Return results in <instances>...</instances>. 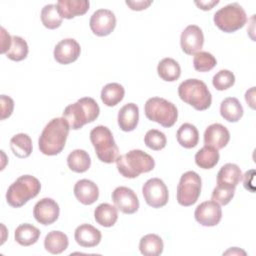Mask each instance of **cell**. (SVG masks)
I'll use <instances>...</instances> for the list:
<instances>
[{"instance_id":"cell-26","label":"cell","mask_w":256,"mask_h":256,"mask_svg":"<svg viewBox=\"0 0 256 256\" xmlns=\"http://www.w3.org/2000/svg\"><path fill=\"white\" fill-rule=\"evenodd\" d=\"M176 138L182 147L187 149L194 148L199 141V132L194 125L184 123L177 130Z\"/></svg>"},{"instance_id":"cell-42","label":"cell","mask_w":256,"mask_h":256,"mask_svg":"<svg viewBox=\"0 0 256 256\" xmlns=\"http://www.w3.org/2000/svg\"><path fill=\"white\" fill-rule=\"evenodd\" d=\"M125 3L127 6L130 7V9L136 10V11H141V10L148 8L152 4V1L151 0H136V1H128L127 0Z\"/></svg>"},{"instance_id":"cell-33","label":"cell","mask_w":256,"mask_h":256,"mask_svg":"<svg viewBox=\"0 0 256 256\" xmlns=\"http://www.w3.org/2000/svg\"><path fill=\"white\" fill-rule=\"evenodd\" d=\"M219 152L212 146L205 145L195 154V162L202 169H211L219 161Z\"/></svg>"},{"instance_id":"cell-22","label":"cell","mask_w":256,"mask_h":256,"mask_svg":"<svg viewBox=\"0 0 256 256\" xmlns=\"http://www.w3.org/2000/svg\"><path fill=\"white\" fill-rule=\"evenodd\" d=\"M56 6L62 18L72 19L75 16L85 14L89 9L90 3L87 0H59Z\"/></svg>"},{"instance_id":"cell-6","label":"cell","mask_w":256,"mask_h":256,"mask_svg":"<svg viewBox=\"0 0 256 256\" xmlns=\"http://www.w3.org/2000/svg\"><path fill=\"white\" fill-rule=\"evenodd\" d=\"M90 141L100 161L108 164L116 161L119 149L108 127L99 125L93 128L90 132Z\"/></svg>"},{"instance_id":"cell-31","label":"cell","mask_w":256,"mask_h":256,"mask_svg":"<svg viewBox=\"0 0 256 256\" xmlns=\"http://www.w3.org/2000/svg\"><path fill=\"white\" fill-rule=\"evenodd\" d=\"M163 241L156 234H147L139 242V250L144 256H158L163 252Z\"/></svg>"},{"instance_id":"cell-3","label":"cell","mask_w":256,"mask_h":256,"mask_svg":"<svg viewBox=\"0 0 256 256\" xmlns=\"http://www.w3.org/2000/svg\"><path fill=\"white\" fill-rule=\"evenodd\" d=\"M99 113L100 108L97 102L91 97H83L68 105L63 111V117L67 120L71 129L77 130L96 120Z\"/></svg>"},{"instance_id":"cell-4","label":"cell","mask_w":256,"mask_h":256,"mask_svg":"<svg viewBox=\"0 0 256 256\" xmlns=\"http://www.w3.org/2000/svg\"><path fill=\"white\" fill-rule=\"evenodd\" d=\"M41 190L40 181L31 175H23L18 177L8 188L6 192L7 203L19 208L26 204L30 199L36 197Z\"/></svg>"},{"instance_id":"cell-10","label":"cell","mask_w":256,"mask_h":256,"mask_svg":"<svg viewBox=\"0 0 256 256\" xmlns=\"http://www.w3.org/2000/svg\"><path fill=\"white\" fill-rule=\"evenodd\" d=\"M142 193L146 203L152 208L163 207L168 202V188L164 181L159 178L147 180L142 187Z\"/></svg>"},{"instance_id":"cell-38","label":"cell","mask_w":256,"mask_h":256,"mask_svg":"<svg viewBox=\"0 0 256 256\" xmlns=\"http://www.w3.org/2000/svg\"><path fill=\"white\" fill-rule=\"evenodd\" d=\"M235 83V76L234 74L226 69L218 71L212 79V84L215 87V89L219 91L226 90L230 87H232Z\"/></svg>"},{"instance_id":"cell-23","label":"cell","mask_w":256,"mask_h":256,"mask_svg":"<svg viewBox=\"0 0 256 256\" xmlns=\"http://www.w3.org/2000/svg\"><path fill=\"white\" fill-rule=\"evenodd\" d=\"M243 107L235 97L225 98L220 104V114L228 122H237L243 116Z\"/></svg>"},{"instance_id":"cell-19","label":"cell","mask_w":256,"mask_h":256,"mask_svg":"<svg viewBox=\"0 0 256 256\" xmlns=\"http://www.w3.org/2000/svg\"><path fill=\"white\" fill-rule=\"evenodd\" d=\"M242 179V172L238 165L227 163L223 165L217 174V185L235 189Z\"/></svg>"},{"instance_id":"cell-37","label":"cell","mask_w":256,"mask_h":256,"mask_svg":"<svg viewBox=\"0 0 256 256\" xmlns=\"http://www.w3.org/2000/svg\"><path fill=\"white\" fill-rule=\"evenodd\" d=\"M144 143L148 148L155 151H159L166 146L167 139L163 132L157 129H151L147 131V133L145 134Z\"/></svg>"},{"instance_id":"cell-12","label":"cell","mask_w":256,"mask_h":256,"mask_svg":"<svg viewBox=\"0 0 256 256\" xmlns=\"http://www.w3.org/2000/svg\"><path fill=\"white\" fill-rule=\"evenodd\" d=\"M111 197L117 210H120L124 214H133L139 208L137 195L128 187L120 186L115 188Z\"/></svg>"},{"instance_id":"cell-32","label":"cell","mask_w":256,"mask_h":256,"mask_svg":"<svg viewBox=\"0 0 256 256\" xmlns=\"http://www.w3.org/2000/svg\"><path fill=\"white\" fill-rule=\"evenodd\" d=\"M124 87L119 83H108L101 90V100L109 107L117 105L124 98Z\"/></svg>"},{"instance_id":"cell-36","label":"cell","mask_w":256,"mask_h":256,"mask_svg":"<svg viewBox=\"0 0 256 256\" xmlns=\"http://www.w3.org/2000/svg\"><path fill=\"white\" fill-rule=\"evenodd\" d=\"M217 64L216 58L209 52L200 51L194 55L193 66L196 71L207 72L212 70Z\"/></svg>"},{"instance_id":"cell-9","label":"cell","mask_w":256,"mask_h":256,"mask_svg":"<svg viewBox=\"0 0 256 256\" xmlns=\"http://www.w3.org/2000/svg\"><path fill=\"white\" fill-rule=\"evenodd\" d=\"M202 181L194 171H187L182 174L177 186V201L182 206L195 204L201 193Z\"/></svg>"},{"instance_id":"cell-45","label":"cell","mask_w":256,"mask_h":256,"mask_svg":"<svg viewBox=\"0 0 256 256\" xmlns=\"http://www.w3.org/2000/svg\"><path fill=\"white\" fill-rule=\"evenodd\" d=\"M229 253H232V254H241V253H242L243 255H246V253H245L244 251L239 250L237 247H234V248H232V249H230V250L224 252L223 254H229Z\"/></svg>"},{"instance_id":"cell-25","label":"cell","mask_w":256,"mask_h":256,"mask_svg":"<svg viewBox=\"0 0 256 256\" xmlns=\"http://www.w3.org/2000/svg\"><path fill=\"white\" fill-rule=\"evenodd\" d=\"M15 241L21 246H30L37 242L40 237V230L32 224L24 223L15 229Z\"/></svg>"},{"instance_id":"cell-7","label":"cell","mask_w":256,"mask_h":256,"mask_svg":"<svg viewBox=\"0 0 256 256\" xmlns=\"http://www.w3.org/2000/svg\"><path fill=\"white\" fill-rule=\"evenodd\" d=\"M144 112L150 121L157 122L166 128L172 127L178 118L176 106L172 102L160 97L149 98L145 103Z\"/></svg>"},{"instance_id":"cell-24","label":"cell","mask_w":256,"mask_h":256,"mask_svg":"<svg viewBox=\"0 0 256 256\" xmlns=\"http://www.w3.org/2000/svg\"><path fill=\"white\" fill-rule=\"evenodd\" d=\"M68 237L61 231H51L44 239V247L51 254H60L68 248Z\"/></svg>"},{"instance_id":"cell-35","label":"cell","mask_w":256,"mask_h":256,"mask_svg":"<svg viewBox=\"0 0 256 256\" xmlns=\"http://www.w3.org/2000/svg\"><path fill=\"white\" fill-rule=\"evenodd\" d=\"M29 49L27 42L19 36L12 37V44L9 51L6 53V56L13 61L24 60L28 55Z\"/></svg>"},{"instance_id":"cell-16","label":"cell","mask_w":256,"mask_h":256,"mask_svg":"<svg viewBox=\"0 0 256 256\" xmlns=\"http://www.w3.org/2000/svg\"><path fill=\"white\" fill-rule=\"evenodd\" d=\"M81 48L73 38H66L56 44L54 48V59L60 64H70L78 59Z\"/></svg>"},{"instance_id":"cell-27","label":"cell","mask_w":256,"mask_h":256,"mask_svg":"<svg viewBox=\"0 0 256 256\" xmlns=\"http://www.w3.org/2000/svg\"><path fill=\"white\" fill-rule=\"evenodd\" d=\"M95 221L103 227L113 226L118 219L117 208L108 203L98 205L94 210Z\"/></svg>"},{"instance_id":"cell-1","label":"cell","mask_w":256,"mask_h":256,"mask_svg":"<svg viewBox=\"0 0 256 256\" xmlns=\"http://www.w3.org/2000/svg\"><path fill=\"white\" fill-rule=\"evenodd\" d=\"M70 126L64 117L53 118L44 127L39 136L38 146L44 155L54 156L59 154L65 147Z\"/></svg>"},{"instance_id":"cell-43","label":"cell","mask_w":256,"mask_h":256,"mask_svg":"<svg viewBox=\"0 0 256 256\" xmlns=\"http://www.w3.org/2000/svg\"><path fill=\"white\" fill-rule=\"evenodd\" d=\"M219 3L218 0H208V1H195V4L202 10H211L215 5Z\"/></svg>"},{"instance_id":"cell-34","label":"cell","mask_w":256,"mask_h":256,"mask_svg":"<svg viewBox=\"0 0 256 256\" xmlns=\"http://www.w3.org/2000/svg\"><path fill=\"white\" fill-rule=\"evenodd\" d=\"M62 17L60 16L56 4L45 5L41 10L42 24L48 29H56L62 24Z\"/></svg>"},{"instance_id":"cell-40","label":"cell","mask_w":256,"mask_h":256,"mask_svg":"<svg viewBox=\"0 0 256 256\" xmlns=\"http://www.w3.org/2000/svg\"><path fill=\"white\" fill-rule=\"evenodd\" d=\"M1 120H4L11 116L14 109V101L12 98L6 95H1Z\"/></svg>"},{"instance_id":"cell-14","label":"cell","mask_w":256,"mask_h":256,"mask_svg":"<svg viewBox=\"0 0 256 256\" xmlns=\"http://www.w3.org/2000/svg\"><path fill=\"white\" fill-rule=\"evenodd\" d=\"M204 44V35L197 25H188L181 33L180 45L184 53L195 55L200 52Z\"/></svg>"},{"instance_id":"cell-39","label":"cell","mask_w":256,"mask_h":256,"mask_svg":"<svg viewBox=\"0 0 256 256\" xmlns=\"http://www.w3.org/2000/svg\"><path fill=\"white\" fill-rule=\"evenodd\" d=\"M235 189L216 186L212 192V200L217 202L219 205H227L234 197Z\"/></svg>"},{"instance_id":"cell-11","label":"cell","mask_w":256,"mask_h":256,"mask_svg":"<svg viewBox=\"0 0 256 256\" xmlns=\"http://www.w3.org/2000/svg\"><path fill=\"white\" fill-rule=\"evenodd\" d=\"M89 25L95 35L107 36L116 26V17L111 10L98 9L92 14Z\"/></svg>"},{"instance_id":"cell-29","label":"cell","mask_w":256,"mask_h":256,"mask_svg":"<svg viewBox=\"0 0 256 256\" xmlns=\"http://www.w3.org/2000/svg\"><path fill=\"white\" fill-rule=\"evenodd\" d=\"M10 148L16 157L27 158L32 153V140L28 134H16L10 140Z\"/></svg>"},{"instance_id":"cell-17","label":"cell","mask_w":256,"mask_h":256,"mask_svg":"<svg viewBox=\"0 0 256 256\" xmlns=\"http://www.w3.org/2000/svg\"><path fill=\"white\" fill-rule=\"evenodd\" d=\"M230 140V133L228 129L220 124L214 123L209 125L204 132L205 145L212 146L217 150L224 148Z\"/></svg>"},{"instance_id":"cell-30","label":"cell","mask_w":256,"mask_h":256,"mask_svg":"<svg viewBox=\"0 0 256 256\" xmlns=\"http://www.w3.org/2000/svg\"><path fill=\"white\" fill-rule=\"evenodd\" d=\"M67 165L71 171L76 173H83L90 168L91 159L85 150L76 149L68 155Z\"/></svg>"},{"instance_id":"cell-44","label":"cell","mask_w":256,"mask_h":256,"mask_svg":"<svg viewBox=\"0 0 256 256\" xmlns=\"http://www.w3.org/2000/svg\"><path fill=\"white\" fill-rule=\"evenodd\" d=\"M254 92H255V87H252L250 90H247L245 93V100L252 109L255 108V105H254L255 104V97H254L255 93Z\"/></svg>"},{"instance_id":"cell-2","label":"cell","mask_w":256,"mask_h":256,"mask_svg":"<svg viewBox=\"0 0 256 256\" xmlns=\"http://www.w3.org/2000/svg\"><path fill=\"white\" fill-rule=\"evenodd\" d=\"M116 165L119 173L125 178H136L142 173L150 172L155 167L154 159L146 152L134 149L118 156Z\"/></svg>"},{"instance_id":"cell-41","label":"cell","mask_w":256,"mask_h":256,"mask_svg":"<svg viewBox=\"0 0 256 256\" xmlns=\"http://www.w3.org/2000/svg\"><path fill=\"white\" fill-rule=\"evenodd\" d=\"M12 44V37L8 34V32L1 27V53L6 54Z\"/></svg>"},{"instance_id":"cell-28","label":"cell","mask_w":256,"mask_h":256,"mask_svg":"<svg viewBox=\"0 0 256 256\" xmlns=\"http://www.w3.org/2000/svg\"><path fill=\"white\" fill-rule=\"evenodd\" d=\"M159 77L167 82H173L179 79L181 75V68L179 63L172 58L162 59L157 66Z\"/></svg>"},{"instance_id":"cell-20","label":"cell","mask_w":256,"mask_h":256,"mask_svg":"<svg viewBox=\"0 0 256 256\" xmlns=\"http://www.w3.org/2000/svg\"><path fill=\"white\" fill-rule=\"evenodd\" d=\"M74 237L77 242L82 247H94L98 245L101 241V232L90 224L79 225L74 232Z\"/></svg>"},{"instance_id":"cell-21","label":"cell","mask_w":256,"mask_h":256,"mask_svg":"<svg viewBox=\"0 0 256 256\" xmlns=\"http://www.w3.org/2000/svg\"><path fill=\"white\" fill-rule=\"evenodd\" d=\"M118 125L125 132L133 131L139 121V108L135 103L125 104L118 112Z\"/></svg>"},{"instance_id":"cell-8","label":"cell","mask_w":256,"mask_h":256,"mask_svg":"<svg viewBox=\"0 0 256 256\" xmlns=\"http://www.w3.org/2000/svg\"><path fill=\"white\" fill-rule=\"evenodd\" d=\"M213 20L221 31L232 33L245 25L247 16L242 6L238 3H230L216 11Z\"/></svg>"},{"instance_id":"cell-15","label":"cell","mask_w":256,"mask_h":256,"mask_svg":"<svg viewBox=\"0 0 256 256\" xmlns=\"http://www.w3.org/2000/svg\"><path fill=\"white\" fill-rule=\"evenodd\" d=\"M60 208L52 198H43L38 201L33 209V216L37 222L43 225L54 223L59 216Z\"/></svg>"},{"instance_id":"cell-13","label":"cell","mask_w":256,"mask_h":256,"mask_svg":"<svg viewBox=\"0 0 256 256\" xmlns=\"http://www.w3.org/2000/svg\"><path fill=\"white\" fill-rule=\"evenodd\" d=\"M196 221L202 226H216L222 218V210L220 205L213 201H205L199 204L194 212Z\"/></svg>"},{"instance_id":"cell-18","label":"cell","mask_w":256,"mask_h":256,"mask_svg":"<svg viewBox=\"0 0 256 256\" xmlns=\"http://www.w3.org/2000/svg\"><path fill=\"white\" fill-rule=\"evenodd\" d=\"M74 195L84 205H91L99 197L98 186L91 180L81 179L74 186Z\"/></svg>"},{"instance_id":"cell-5","label":"cell","mask_w":256,"mask_h":256,"mask_svg":"<svg viewBox=\"0 0 256 256\" xmlns=\"http://www.w3.org/2000/svg\"><path fill=\"white\" fill-rule=\"evenodd\" d=\"M178 95L182 101L198 111L208 109L212 102L207 85L198 79L184 80L178 87Z\"/></svg>"}]
</instances>
